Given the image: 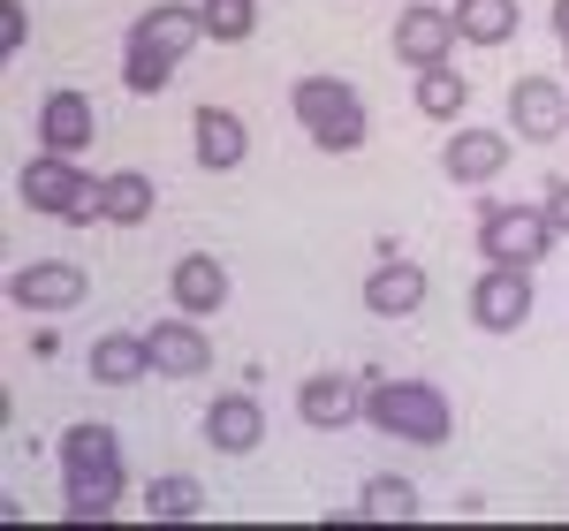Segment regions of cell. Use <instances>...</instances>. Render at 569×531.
<instances>
[{"label": "cell", "instance_id": "cell-29", "mask_svg": "<svg viewBox=\"0 0 569 531\" xmlns=\"http://www.w3.org/2000/svg\"><path fill=\"white\" fill-rule=\"evenodd\" d=\"M562 69H569V39H562Z\"/></svg>", "mask_w": 569, "mask_h": 531}, {"label": "cell", "instance_id": "cell-26", "mask_svg": "<svg viewBox=\"0 0 569 531\" xmlns=\"http://www.w3.org/2000/svg\"><path fill=\"white\" fill-rule=\"evenodd\" d=\"M23 39H31V8H23V0H0V46L23 53Z\"/></svg>", "mask_w": 569, "mask_h": 531}, {"label": "cell", "instance_id": "cell-27", "mask_svg": "<svg viewBox=\"0 0 569 531\" xmlns=\"http://www.w3.org/2000/svg\"><path fill=\"white\" fill-rule=\"evenodd\" d=\"M539 206H547L555 236H569V176H555V182H547V198H539Z\"/></svg>", "mask_w": 569, "mask_h": 531}, {"label": "cell", "instance_id": "cell-12", "mask_svg": "<svg viewBox=\"0 0 569 531\" xmlns=\"http://www.w3.org/2000/svg\"><path fill=\"white\" fill-rule=\"evenodd\" d=\"M509 130L525 137V144H555L569 130V99L555 77H517L509 84Z\"/></svg>", "mask_w": 569, "mask_h": 531}, {"label": "cell", "instance_id": "cell-20", "mask_svg": "<svg viewBox=\"0 0 569 531\" xmlns=\"http://www.w3.org/2000/svg\"><path fill=\"white\" fill-rule=\"evenodd\" d=\"M152 176L144 168H114V176H99V221H114V228H137V221H152Z\"/></svg>", "mask_w": 569, "mask_h": 531}, {"label": "cell", "instance_id": "cell-28", "mask_svg": "<svg viewBox=\"0 0 569 531\" xmlns=\"http://www.w3.org/2000/svg\"><path fill=\"white\" fill-rule=\"evenodd\" d=\"M547 23H555V39H569V0H555V16H547Z\"/></svg>", "mask_w": 569, "mask_h": 531}, {"label": "cell", "instance_id": "cell-17", "mask_svg": "<svg viewBox=\"0 0 569 531\" xmlns=\"http://www.w3.org/2000/svg\"><path fill=\"white\" fill-rule=\"evenodd\" d=\"M190 137H198V168H206V176L243 168V152H251L243 114H228V107H198V114H190Z\"/></svg>", "mask_w": 569, "mask_h": 531}, {"label": "cell", "instance_id": "cell-5", "mask_svg": "<svg viewBox=\"0 0 569 531\" xmlns=\"http://www.w3.org/2000/svg\"><path fill=\"white\" fill-rule=\"evenodd\" d=\"M16 198L46 213V221H99V182L69 160V152H39L23 176H16Z\"/></svg>", "mask_w": 569, "mask_h": 531}, {"label": "cell", "instance_id": "cell-7", "mask_svg": "<svg viewBox=\"0 0 569 531\" xmlns=\"http://www.w3.org/2000/svg\"><path fill=\"white\" fill-rule=\"evenodd\" d=\"M84 266H69V259H39V266H23L16 281H8V304L16 311H39V319H61V311H77L84 304Z\"/></svg>", "mask_w": 569, "mask_h": 531}, {"label": "cell", "instance_id": "cell-9", "mask_svg": "<svg viewBox=\"0 0 569 531\" xmlns=\"http://www.w3.org/2000/svg\"><path fill=\"white\" fill-rule=\"evenodd\" d=\"M463 39V23H456V8H433V0H418V8H402L395 16V61H410V69H433L448 61Z\"/></svg>", "mask_w": 569, "mask_h": 531}, {"label": "cell", "instance_id": "cell-21", "mask_svg": "<svg viewBox=\"0 0 569 531\" xmlns=\"http://www.w3.org/2000/svg\"><path fill=\"white\" fill-rule=\"evenodd\" d=\"M463 107H471V77H456V61L418 69V114H426V122H456Z\"/></svg>", "mask_w": 569, "mask_h": 531}, {"label": "cell", "instance_id": "cell-16", "mask_svg": "<svg viewBox=\"0 0 569 531\" xmlns=\"http://www.w3.org/2000/svg\"><path fill=\"white\" fill-rule=\"evenodd\" d=\"M297 418H305L311 433H342L350 418H365V395L342 372H311V380H297Z\"/></svg>", "mask_w": 569, "mask_h": 531}, {"label": "cell", "instance_id": "cell-6", "mask_svg": "<svg viewBox=\"0 0 569 531\" xmlns=\"http://www.w3.org/2000/svg\"><path fill=\"white\" fill-rule=\"evenodd\" d=\"M555 221H547V206H486L479 213V259L486 266H539L555 259Z\"/></svg>", "mask_w": 569, "mask_h": 531}, {"label": "cell", "instance_id": "cell-11", "mask_svg": "<svg viewBox=\"0 0 569 531\" xmlns=\"http://www.w3.org/2000/svg\"><path fill=\"white\" fill-rule=\"evenodd\" d=\"M144 350H152V372H160V380H206V372H213V342L198 334L190 311H182V319H160V327H144Z\"/></svg>", "mask_w": 569, "mask_h": 531}, {"label": "cell", "instance_id": "cell-4", "mask_svg": "<svg viewBox=\"0 0 569 531\" xmlns=\"http://www.w3.org/2000/svg\"><path fill=\"white\" fill-rule=\"evenodd\" d=\"M289 107H297V122H305V137L319 152H357L372 137V114H365V99L342 77H297L289 84Z\"/></svg>", "mask_w": 569, "mask_h": 531}, {"label": "cell", "instance_id": "cell-14", "mask_svg": "<svg viewBox=\"0 0 569 531\" xmlns=\"http://www.w3.org/2000/svg\"><path fill=\"white\" fill-rule=\"evenodd\" d=\"M91 137H99V114H91V99L77 84H61V91H46L39 99V152H84Z\"/></svg>", "mask_w": 569, "mask_h": 531}, {"label": "cell", "instance_id": "cell-15", "mask_svg": "<svg viewBox=\"0 0 569 531\" xmlns=\"http://www.w3.org/2000/svg\"><path fill=\"white\" fill-rule=\"evenodd\" d=\"M228 266L213 259V251H182L176 266H168V297H176V311H190V319H213L220 304H228Z\"/></svg>", "mask_w": 569, "mask_h": 531}, {"label": "cell", "instance_id": "cell-3", "mask_svg": "<svg viewBox=\"0 0 569 531\" xmlns=\"http://www.w3.org/2000/svg\"><path fill=\"white\" fill-rule=\"evenodd\" d=\"M365 418L388 441H410V448H448V433H456V410H448V395L433 380H380L365 395Z\"/></svg>", "mask_w": 569, "mask_h": 531}, {"label": "cell", "instance_id": "cell-24", "mask_svg": "<svg viewBox=\"0 0 569 531\" xmlns=\"http://www.w3.org/2000/svg\"><path fill=\"white\" fill-rule=\"evenodd\" d=\"M418 517V487L410 479H395V471H380V479H365V501H357V524H410Z\"/></svg>", "mask_w": 569, "mask_h": 531}, {"label": "cell", "instance_id": "cell-19", "mask_svg": "<svg viewBox=\"0 0 569 531\" xmlns=\"http://www.w3.org/2000/svg\"><path fill=\"white\" fill-rule=\"evenodd\" d=\"M84 364H91L99 388H137V380H152V350H144V334H99Z\"/></svg>", "mask_w": 569, "mask_h": 531}, {"label": "cell", "instance_id": "cell-8", "mask_svg": "<svg viewBox=\"0 0 569 531\" xmlns=\"http://www.w3.org/2000/svg\"><path fill=\"white\" fill-rule=\"evenodd\" d=\"M471 319L486 334H517L531 319V266H486L471 281Z\"/></svg>", "mask_w": 569, "mask_h": 531}, {"label": "cell", "instance_id": "cell-13", "mask_svg": "<svg viewBox=\"0 0 569 531\" xmlns=\"http://www.w3.org/2000/svg\"><path fill=\"white\" fill-rule=\"evenodd\" d=\"M426 266L418 259H380L372 273H365V311L372 319H418L426 311Z\"/></svg>", "mask_w": 569, "mask_h": 531}, {"label": "cell", "instance_id": "cell-2", "mask_svg": "<svg viewBox=\"0 0 569 531\" xmlns=\"http://www.w3.org/2000/svg\"><path fill=\"white\" fill-rule=\"evenodd\" d=\"M206 39V16L198 8H182V0H160V8H144L130 23V39H122V84L137 99H160V91L176 84L182 53Z\"/></svg>", "mask_w": 569, "mask_h": 531}, {"label": "cell", "instance_id": "cell-25", "mask_svg": "<svg viewBox=\"0 0 569 531\" xmlns=\"http://www.w3.org/2000/svg\"><path fill=\"white\" fill-rule=\"evenodd\" d=\"M198 16H206V39L220 46H243L259 31V0H198Z\"/></svg>", "mask_w": 569, "mask_h": 531}, {"label": "cell", "instance_id": "cell-10", "mask_svg": "<svg viewBox=\"0 0 569 531\" xmlns=\"http://www.w3.org/2000/svg\"><path fill=\"white\" fill-rule=\"evenodd\" d=\"M509 152H517V130H456L440 144V176L463 182V190H479L509 168Z\"/></svg>", "mask_w": 569, "mask_h": 531}, {"label": "cell", "instance_id": "cell-22", "mask_svg": "<svg viewBox=\"0 0 569 531\" xmlns=\"http://www.w3.org/2000/svg\"><path fill=\"white\" fill-rule=\"evenodd\" d=\"M144 517L152 524H190V517H206V487L190 471H168V479L144 487Z\"/></svg>", "mask_w": 569, "mask_h": 531}, {"label": "cell", "instance_id": "cell-1", "mask_svg": "<svg viewBox=\"0 0 569 531\" xmlns=\"http://www.w3.org/2000/svg\"><path fill=\"white\" fill-rule=\"evenodd\" d=\"M130 487V471H122V441H114V425H69L61 433V517L69 524H107L114 517V501Z\"/></svg>", "mask_w": 569, "mask_h": 531}, {"label": "cell", "instance_id": "cell-18", "mask_svg": "<svg viewBox=\"0 0 569 531\" xmlns=\"http://www.w3.org/2000/svg\"><path fill=\"white\" fill-rule=\"evenodd\" d=\"M206 441H213L220 455H251V448L266 441V410L251 395H220L213 410H206Z\"/></svg>", "mask_w": 569, "mask_h": 531}, {"label": "cell", "instance_id": "cell-23", "mask_svg": "<svg viewBox=\"0 0 569 531\" xmlns=\"http://www.w3.org/2000/svg\"><path fill=\"white\" fill-rule=\"evenodd\" d=\"M517 0H456V23H463V46H509L517 39Z\"/></svg>", "mask_w": 569, "mask_h": 531}]
</instances>
